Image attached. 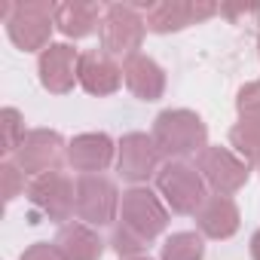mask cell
<instances>
[{
    "instance_id": "cell-10",
    "label": "cell",
    "mask_w": 260,
    "mask_h": 260,
    "mask_svg": "<svg viewBox=\"0 0 260 260\" xmlns=\"http://www.w3.org/2000/svg\"><path fill=\"white\" fill-rule=\"evenodd\" d=\"M16 162L25 175L34 178L46 172H61V162H68V144L52 128H31L22 147L16 150Z\"/></svg>"
},
{
    "instance_id": "cell-6",
    "label": "cell",
    "mask_w": 260,
    "mask_h": 260,
    "mask_svg": "<svg viewBox=\"0 0 260 260\" xmlns=\"http://www.w3.org/2000/svg\"><path fill=\"white\" fill-rule=\"evenodd\" d=\"M119 223L135 233L144 242H153L166 226H169V208L162 205V199L147 190V187H132L122 193L119 202Z\"/></svg>"
},
{
    "instance_id": "cell-14",
    "label": "cell",
    "mask_w": 260,
    "mask_h": 260,
    "mask_svg": "<svg viewBox=\"0 0 260 260\" xmlns=\"http://www.w3.org/2000/svg\"><path fill=\"white\" fill-rule=\"evenodd\" d=\"M113 141L104 132H86L68 141V166L80 175H101L113 162Z\"/></svg>"
},
{
    "instance_id": "cell-17",
    "label": "cell",
    "mask_w": 260,
    "mask_h": 260,
    "mask_svg": "<svg viewBox=\"0 0 260 260\" xmlns=\"http://www.w3.org/2000/svg\"><path fill=\"white\" fill-rule=\"evenodd\" d=\"M64 260H101L104 254V239L98 236L95 226L83 220H68L58 226V236L52 242Z\"/></svg>"
},
{
    "instance_id": "cell-5",
    "label": "cell",
    "mask_w": 260,
    "mask_h": 260,
    "mask_svg": "<svg viewBox=\"0 0 260 260\" xmlns=\"http://www.w3.org/2000/svg\"><path fill=\"white\" fill-rule=\"evenodd\" d=\"M132 7L138 13H144L147 31H153V34H175V31H184V28L199 25L220 13L217 4H205V0H156V4L138 0Z\"/></svg>"
},
{
    "instance_id": "cell-4",
    "label": "cell",
    "mask_w": 260,
    "mask_h": 260,
    "mask_svg": "<svg viewBox=\"0 0 260 260\" xmlns=\"http://www.w3.org/2000/svg\"><path fill=\"white\" fill-rule=\"evenodd\" d=\"M156 190L175 214H196L208 199V184L187 159H172L156 172Z\"/></svg>"
},
{
    "instance_id": "cell-27",
    "label": "cell",
    "mask_w": 260,
    "mask_h": 260,
    "mask_svg": "<svg viewBox=\"0 0 260 260\" xmlns=\"http://www.w3.org/2000/svg\"><path fill=\"white\" fill-rule=\"evenodd\" d=\"M125 260H150V257H144V254H141V257H125Z\"/></svg>"
},
{
    "instance_id": "cell-23",
    "label": "cell",
    "mask_w": 260,
    "mask_h": 260,
    "mask_svg": "<svg viewBox=\"0 0 260 260\" xmlns=\"http://www.w3.org/2000/svg\"><path fill=\"white\" fill-rule=\"evenodd\" d=\"M25 178H28V175L19 169L16 159H7L4 166H0V184H4V199H7V202H13L16 196L25 193Z\"/></svg>"
},
{
    "instance_id": "cell-25",
    "label": "cell",
    "mask_w": 260,
    "mask_h": 260,
    "mask_svg": "<svg viewBox=\"0 0 260 260\" xmlns=\"http://www.w3.org/2000/svg\"><path fill=\"white\" fill-rule=\"evenodd\" d=\"M19 260H64L61 254H58V248L55 245H49V242H34Z\"/></svg>"
},
{
    "instance_id": "cell-12",
    "label": "cell",
    "mask_w": 260,
    "mask_h": 260,
    "mask_svg": "<svg viewBox=\"0 0 260 260\" xmlns=\"http://www.w3.org/2000/svg\"><path fill=\"white\" fill-rule=\"evenodd\" d=\"M77 68H80V52L71 43H49L40 52V61H37L40 83L52 95H68L74 89Z\"/></svg>"
},
{
    "instance_id": "cell-22",
    "label": "cell",
    "mask_w": 260,
    "mask_h": 260,
    "mask_svg": "<svg viewBox=\"0 0 260 260\" xmlns=\"http://www.w3.org/2000/svg\"><path fill=\"white\" fill-rule=\"evenodd\" d=\"M110 248L125 260V257H141V251L147 248V242H144V239H138L135 233H128L122 223H116V226H113V233H110Z\"/></svg>"
},
{
    "instance_id": "cell-13",
    "label": "cell",
    "mask_w": 260,
    "mask_h": 260,
    "mask_svg": "<svg viewBox=\"0 0 260 260\" xmlns=\"http://www.w3.org/2000/svg\"><path fill=\"white\" fill-rule=\"evenodd\" d=\"M77 83L89 92V95H113L122 86V68L116 64L113 55H107L104 49H89L80 52V68H77Z\"/></svg>"
},
{
    "instance_id": "cell-19",
    "label": "cell",
    "mask_w": 260,
    "mask_h": 260,
    "mask_svg": "<svg viewBox=\"0 0 260 260\" xmlns=\"http://www.w3.org/2000/svg\"><path fill=\"white\" fill-rule=\"evenodd\" d=\"M230 147H233L248 166H260V113L242 116V119L230 128Z\"/></svg>"
},
{
    "instance_id": "cell-20",
    "label": "cell",
    "mask_w": 260,
    "mask_h": 260,
    "mask_svg": "<svg viewBox=\"0 0 260 260\" xmlns=\"http://www.w3.org/2000/svg\"><path fill=\"white\" fill-rule=\"evenodd\" d=\"M205 242L202 233H172L162 245V260H202Z\"/></svg>"
},
{
    "instance_id": "cell-9",
    "label": "cell",
    "mask_w": 260,
    "mask_h": 260,
    "mask_svg": "<svg viewBox=\"0 0 260 260\" xmlns=\"http://www.w3.org/2000/svg\"><path fill=\"white\" fill-rule=\"evenodd\" d=\"M196 169L205 178V184L220 196L239 193L248 184V175H251V166L233 147H211V144L196 156Z\"/></svg>"
},
{
    "instance_id": "cell-3",
    "label": "cell",
    "mask_w": 260,
    "mask_h": 260,
    "mask_svg": "<svg viewBox=\"0 0 260 260\" xmlns=\"http://www.w3.org/2000/svg\"><path fill=\"white\" fill-rule=\"evenodd\" d=\"M144 34H147V22L132 4H110V7H104L98 40H101V49L107 55L122 58V61L138 55V49L144 43Z\"/></svg>"
},
{
    "instance_id": "cell-7",
    "label": "cell",
    "mask_w": 260,
    "mask_h": 260,
    "mask_svg": "<svg viewBox=\"0 0 260 260\" xmlns=\"http://www.w3.org/2000/svg\"><path fill=\"white\" fill-rule=\"evenodd\" d=\"M119 190L107 175L77 178V208L74 214L89 226H107L119 217Z\"/></svg>"
},
{
    "instance_id": "cell-29",
    "label": "cell",
    "mask_w": 260,
    "mask_h": 260,
    "mask_svg": "<svg viewBox=\"0 0 260 260\" xmlns=\"http://www.w3.org/2000/svg\"><path fill=\"white\" fill-rule=\"evenodd\" d=\"M257 169H260V166H257Z\"/></svg>"
},
{
    "instance_id": "cell-16",
    "label": "cell",
    "mask_w": 260,
    "mask_h": 260,
    "mask_svg": "<svg viewBox=\"0 0 260 260\" xmlns=\"http://www.w3.org/2000/svg\"><path fill=\"white\" fill-rule=\"evenodd\" d=\"M239 223H242V217H239L236 202L220 193H208V199L196 211V226L208 239H230L239 233Z\"/></svg>"
},
{
    "instance_id": "cell-15",
    "label": "cell",
    "mask_w": 260,
    "mask_h": 260,
    "mask_svg": "<svg viewBox=\"0 0 260 260\" xmlns=\"http://www.w3.org/2000/svg\"><path fill=\"white\" fill-rule=\"evenodd\" d=\"M122 83L138 101H159L166 92V71L150 55L138 52L122 61Z\"/></svg>"
},
{
    "instance_id": "cell-8",
    "label": "cell",
    "mask_w": 260,
    "mask_h": 260,
    "mask_svg": "<svg viewBox=\"0 0 260 260\" xmlns=\"http://www.w3.org/2000/svg\"><path fill=\"white\" fill-rule=\"evenodd\" d=\"M28 199L40 217L68 223L77 208V181H71L64 172H46L28 184Z\"/></svg>"
},
{
    "instance_id": "cell-21",
    "label": "cell",
    "mask_w": 260,
    "mask_h": 260,
    "mask_svg": "<svg viewBox=\"0 0 260 260\" xmlns=\"http://www.w3.org/2000/svg\"><path fill=\"white\" fill-rule=\"evenodd\" d=\"M0 138H4V150L7 156H16V150L22 147V141H25V119H22V113L16 110V107H4L0 110Z\"/></svg>"
},
{
    "instance_id": "cell-2",
    "label": "cell",
    "mask_w": 260,
    "mask_h": 260,
    "mask_svg": "<svg viewBox=\"0 0 260 260\" xmlns=\"http://www.w3.org/2000/svg\"><path fill=\"white\" fill-rule=\"evenodd\" d=\"M7 34L22 52H43L55 28V7L46 0H25V4L4 7Z\"/></svg>"
},
{
    "instance_id": "cell-28",
    "label": "cell",
    "mask_w": 260,
    "mask_h": 260,
    "mask_svg": "<svg viewBox=\"0 0 260 260\" xmlns=\"http://www.w3.org/2000/svg\"><path fill=\"white\" fill-rule=\"evenodd\" d=\"M257 49H260V37H257Z\"/></svg>"
},
{
    "instance_id": "cell-18",
    "label": "cell",
    "mask_w": 260,
    "mask_h": 260,
    "mask_svg": "<svg viewBox=\"0 0 260 260\" xmlns=\"http://www.w3.org/2000/svg\"><path fill=\"white\" fill-rule=\"evenodd\" d=\"M101 16L104 10L92 0H68V4L55 7V28L64 37L80 40V37H89L95 28H101Z\"/></svg>"
},
{
    "instance_id": "cell-1",
    "label": "cell",
    "mask_w": 260,
    "mask_h": 260,
    "mask_svg": "<svg viewBox=\"0 0 260 260\" xmlns=\"http://www.w3.org/2000/svg\"><path fill=\"white\" fill-rule=\"evenodd\" d=\"M150 138L166 162L187 159V156H199L208 147V125L202 122L199 113L187 107H175V110H162L153 119Z\"/></svg>"
},
{
    "instance_id": "cell-26",
    "label": "cell",
    "mask_w": 260,
    "mask_h": 260,
    "mask_svg": "<svg viewBox=\"0 0 260 260\" xmlns=\"http://www.w3.org/2000/svg\"><path fill=\"white\" fill-rule=\"evenodd\" d=\"M251 257H254V260H260V230L251 236Z\"/></svg>"
},
{
    "instance_id": "cell-24",
    "label": "cell",
    "mask_w": 260,
    "mask_h": 260,
    "mask_svg": "<svg viewBox=\"0 0 260 260\" xmlns=\"http://www.w3.org/2000/svg\"><path fill=\"white\" fill-rule=\"evenodd\" d=\"M236 110H239V116H254V113H260V80H251V83H245V86L239 89V95H236Z\"/></svg>"
},
{
    "instance_id": "cell-11",
    "label": "cell",
    "mask_w": 260,
    "mask_h": 260,
    "mask_svg": "<svg viewBox=\"0 0 260 260\" xmlns=\"http://www.w3.org/2000/svg\"><path fill=\"white\" fill-rule=\"evenodd\" d=\"M159 159L162 153L156 150L153 138L144 132H128L116 144V172L132 184H144L147 178H153L162 169Z\"/></svg>"
}]
</instances>
